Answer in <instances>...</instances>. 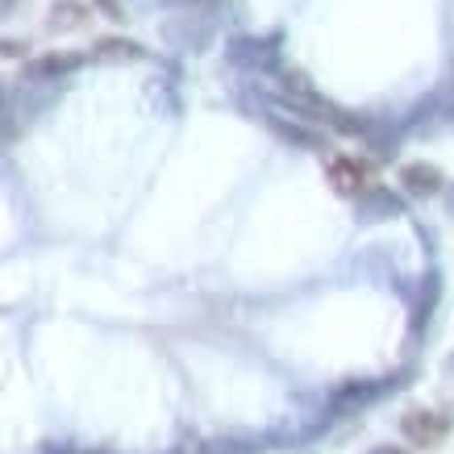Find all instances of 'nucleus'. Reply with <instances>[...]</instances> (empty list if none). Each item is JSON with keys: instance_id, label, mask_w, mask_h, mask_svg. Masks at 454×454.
Returning a JSON list of instances; mask_svg holds the SVG:
<instances>
[{"instance_id": "423d86ee", "label": "nucleus", "mask_w": 454, "mask_h": 454, "mask_svg": "<svg viewBox=\"0 0 454 454\" xmlns=\"http://www.w3.org/2000/svg\"><path fill=\"white\" fill-rule=\"evenodd\" d=\"M83 21V9L80 4H55V9H51V29H75Z\"/></svg>"}, {"instance_id": "20e7f679", "label": "nucleus", "mask_w": 454, "mask_h": 454, "mask_svg": "<svg viewBox=\"0 0 454 454\" xmlns=\"http://www.w3.org/2000/svg\"><path fill=\"white\" fill-rule=\"evenodd\" d=\"M230 55H234V63H250V67L259 63V67H267L276 59V51H271V42H234Z\"/></svg>"}, {"instance_id": "f257e3e1", "label": "nucleus", "mask_w": 454, "mask_h": 454, "mask_svg": "<svg viewBox=\"0 0 454 454\" xmlns=\"http://www.w3.org/2000/svg\"><path fill=\"white\" fill-rule=\"evenodd\" d=\"M404 434H409V442L413 446H438L442 438H446V417L438 413H426V409H413V413H404Z\"/></svg>"}, {"instance_id": "9d476101", "label": "nucleus", "mask_w": 454, "mask_h": 454, "mask_svg": "<svg viewBox=\"0 0 454 454\" xmlns=\"http://www.w3.org/2000/svg\"><path fill=\"white\" fill-rule=\"evenodd\" d=\"M97 4L113 17V21H125V13H121V4H117V0H97Z\"/></svg>"}, {"instance_id": "7ed1b4c3", "label": "nucleus", "mask_w": 454, "mask_h": 454, "mask_svg": "<svg viewBox=\"0 0 454 454\" xmlns=\"http://www.w3.org/2000/svg\"><path fill=\"white\" fill-rule=\"evenodd\" d=\"M330 184L338 188V192H346V196L363 192V167H358L355 159H333L330 163Z\"/></svg>"}, {"instance_id": "9b49d317", "label": "nucleus", "mask_w": 454, "mask_h": 454, "mask_svg": "<svg viewBox=\"0 0 454 454\" xmlns=\"http://www.w3.org/2000/svg\"><path fill=\"white\" fill-rule=\"evenodd\" d=\"M372 454H409V450H400V446H375Z\"/></svg>"}, {"instance_id": "0eeeda50", "label": "nucleus", "mask_w": 454, "mask_h": 454, "mask_svg": "<svg viewBox=\"0 0 454 454\" xmlns=\"http://www.w3.org/2000/svg\"><path fill=\"white\" fill-rule=\"evenodd\" d=\"M83 59L80 55H51L42 59V63H34V75H59V71H75Z\"/></svg>"}, {"instance_id": "39448f33", "label": "nucleus", "mask_w": 454, "mask_h": 454, "mask_svg": "<svg viewBox=\"0 0 454 454\" xmlns=\"http://www.w3.org/2000/svg\"><path fill=\"white\" fill-rule=\"evenodd\" d=\"M363 221H380V217H392V213H400V200L392 192H375L372 200H363Z\"/></svg>"}, {"instance_id": "1a4fd4ad", "label": "nucleus", "mask_w": 454, "mask_h": 454, "mask_svg": "<svg viewBox=\"0 0 454 454\" xmlns=\"http://www.w3.org/2000/svg\"><path fill=\"white\" fill-rule=\"evenodd\" d=\"M200 454H238V446H234V442H208ZM247 454H250V450H247Z\"/></svg>"}, {"instance_id": "6e6552de", "label": "nucleus", "mask_w": 454, "mask_h": 454, "mask_svg": "<svg viewBox=\"0 0 454 454\" xmlns=\"http://www.w3.org/2000/svg\"><path fill=\"white\" fill-rule=\"evenodd\" d=\"M97 59H142V46H134V42H100L97 46Z\"/></svg>"}, {"instance_id": "f03ea898", "label": "nucleus", "mask_w": 454, "mask_h": 454, "mask_svg": "<svg viewBox=\"0 0 454 454\" xmlns=\"http://www.w3.org/2000/svg\"><path fill=\"white\" fill-rule=\"evenodd\" d=\"M400 184L413 196H434L442 188V171L438 167H426V163H409L400 171Z\"/></svg>"}]
</instances>
